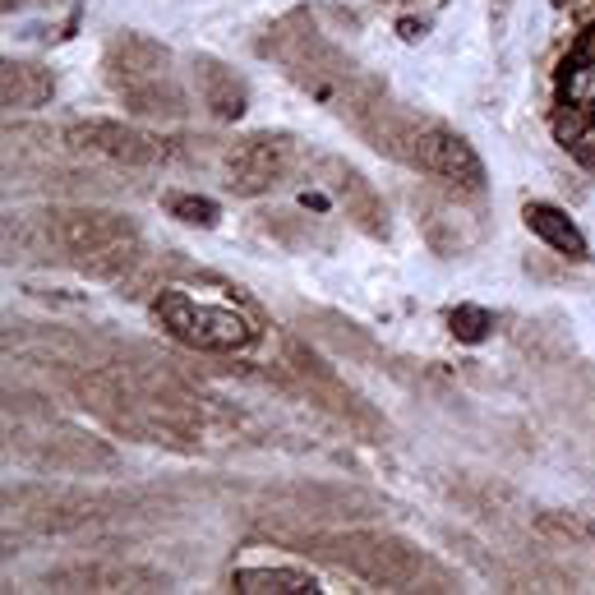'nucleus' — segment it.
<instances>
[{"mask_svg": "<svg viewBox=\"0 0 595 595\" xmlns=\"http://www.w3.org/2000/svg\"><path fill=\"white\" fill-rule=\"evenodd\" d=\"M199 84H203V102H208V111H213L217 120H240L245 116V84L236 79V70H227L222 60L203 56L199 60Z\"/></svg>", "mask_w": 595, "mask_h": 595, "instance_id": "9", "label": "nucleus"}, {"mask_svg": "<svg viewBox=\"0 0 595 595\" xmlns=\"http://www.w3.org/2000/svg\"><path fill=\"white\" fill-rule=\"evenodd\" d=\"M577 56H582V60H595V24L582 33V42H577Z\"/></svg>", "mask_w": 595, "mask_h": 595, "instance_id": "17", "label": "nucleus"}, {"mask_svg": "<svg viewBox=\"0 0 595 595\" xmlns=\"http://www.w3.org/2000/svg\"><path fill=\"white\" fill-rule=\"evenodd\" d=\"M171 213H176L180 222H190V227H217L222 208H217L213 199H199V194H180V199H171Z\"/></svg>", "mask_w": 595, "mask_h": 595, "instance_id": "15", "label": "nucleus"}, {"mask_svg": "<svg viewBox=\"0 0 595 595\" xmlns=\"http://www.w3.org/2000/svg\"><path fill=\"white\" fill-rule=\"evenodd\" d=\"M153 314L171 337L199 346V351H240L254 342V328L245 314L222 310V305H194L185 291H162L153 300Z\"/></svg>", "mask_w": 595, "mask_h": 595, "instance_id": "1", "label": "nucleus"}, {"mask_svg": "<svg viewBox=\"0 0 595 595\" xmlns=\"http://www.w3.org/2000/svg\"><path fill=\"white\" fill-rule=\"evenodd\" d=\"M167 60L171 51L153 37H139V33H125L111 47V84L120 93H134V88L153 84V79H167Z\"/></svg>", "mask_w": 595, "mask_h": 595, "instance_id": "6", "label": "nucleus"}, {"mask_svg": "<svg viewBox=\"0 0 595 595\" xmlns=\"http://www.w3.org/2000/svg\"><path fill=\"white\" fill-rule=\"evenodd\" d=\"M0 93H5V107L10 111H37L56 93L51 74L42 65H28V60H5V79H0Z\"/></svg>", "mask_w": 595, "mask_h": 595, "instance_id": "10", "label": "nucleus"}, {"mask_svg": "<svg viewBox=\"0 0 595 595\" xmlns=\"http://www.w3.org/2000/svg\"><path fill=\"white\" fill-rule=\"evenodd\" d=\"M42 236L47 245L65 250L79 268L93 263L97 254L116 250V245H130L134 240V227L125 217H111V213H88V208H60V213H47L42 222Z\"/></svg>", "mask_w": 595, "mask_h": 595, "instance_id": "2", "label": "nucleus"}, {"mask_svg": "<svg viewBox=\"0 0 595 595\" xmlns=\"http://www.w3.org/2000/svg\"><path fill=\"white\" fill-rule=\"evenodd\" d=\"M125 102H130L134 111H143V116H180V111H185V97H180L171 84H162V79L125 93Z\"/></svg>", "mask_w": 595, "mask_h": 595, "instance_id": "13", "label": "nucleus"}, {"mask_svg": "<svg viewBox=\"0 0 595 595\" xmlns=\"http://www.w3.org/2000/svg\"><path fill=\"white\" fill-rule=\"evenodd\" d=\"M51 582L60 591H148L157 577L130 572V568H70V572H56Z\"/></svg>", "mask_w": 595, "mask_h": 595, "instance_id": "11", "label": "nucleus"}, {"mask_svg": "<svg viewBox=\"0 0 595 595\" xmlns=\"http://www.w3.org/2000/svg\"><path fill=\"white\" fill-rule=\"evenodd\" d=\"M342 545V554L337 559L351 563L356 572H365L369 582H406L411 577V568H416V559L406 554V545H397V540H383V536H346L337 540Z\"/></svg>", "mask_w": 595, "mask_h": 595, "instance_id": "7", "label": "nucleus"}, {"mask_svg": "<svg viewBox=\"0 0 595 595\" xmlns=\"http://www.w3.org/2000/svg\"><path fill=\"white\" fill-rule=\"evenodd\" d=\"M563 93H568V102H577V107H591L595 102V60H586V65L563 74Z\"/></svg>", "mask_w": 595, "mask_h": 595, "instance_id": "16", "label": "nucleus"}, {"mask_svg": "<svg viewBox=\"0 0 595 595\" xmlns=\"http://www.w3.org/2000/svg\"><path fill=\"white\" fill-rule=\"evenodd\" d=\"M402 37H406V42H420V37H425V24H416V19H402Z\"/></svg>", "mask_w": 595, "mask_h": 595, "instance_id": "18", "label": "nucleus"}, {"mask_svg": "<svg viewBox=\"0 0 595 595\" xmlns=\"http://www.w3.org/2000/svg\"><path fill=\"white\" fill-rule=\"evenodd\" d=\"M448 323H453V337H457V342H466V346L485 342V337L494 333V314L480 310V305H457Z\"/></svg>", "mask_w": 595, "mask_h": 595, "instance_id": "14", "label": "nucleus"}, {"mask_svg": "<svg viewBox=\"0 0 595 595\" xmlns=\"http://www.w3.org/2000/svg\"><path fill=\"white\" fill-rule=\"evenodd\" d=\"M416 162L439 180H453L462 190L480 194L485 190V162L476 157V148L453 130H425L416 134Z\"/></svg>", "mask_w": 595, "mask_h": 595, "instance_id": "4", "label": "nucleus"}, {"mask_svg": "<svg viewBox=\"0 0 595 595\" xmlns=\"http://www.w3.org/2000/svg\"><path fill=\"white\" fill-rule=\"evenodd\" d=\"M236 591L240 595H314L319 582L310 572H296V568H240Z\"/></svg>", "mask_w": 595, "mask_h": 595, "instance_id": "12", "label": "nucleus"}, {"mask_svg": "<svg viewBox=\"0 0 595 595\" xmlns=\"http://www.w3.org/2000/svg\"><path fill=\"white\" fill-rule=\"evenodd\" d=\"M65 139L84 153H102L111 162H125V167H153L162 162V143H153L134 125H120V120H74Z\"/></svg>", "mask_w": 595, "mask_h": 595, "instance_id": "3", "label": "nucleus"}, {"mask_svg": "<svg viewBox=\"0 0 595 595\" xmlns=\"http://www.w3.org/2000/svg\"><path fill=\"white\" fill-rule=\"evenodd\" d=\"M300 203H305V208H314V213H323V208H328V199H323V194H305Z\"/></svg>", "mask_w": 595, "mask_h": 595, "instance_id": "19", "label": "nucleus"}, {"mask_svg": "<svg viewBox=\"0 0 595 595\" xmlns=\"http://www.w3.org/2000/svg\"><path fill=\"white\" fill-rule=\"evenodd\" d=\"M286 162H291V143L254 134L227 153V185L236 194H263L286 171Z\"/></svg>", "mask_w": 595, "mask_h": 595, "instance_id": "5", "label": "nucleus"}, {"mask_svg": "<svg viewBox=\"0 0 595 595\" xmlns=\"http://www.w3.org/2000/svg\"><path fill=\"white\" fill-rule=\"evenodd\" d=\"M522 217H526V227L536 231L549 250H559L563 259H586V236L577 231V222H572L563 208H549V203H526Z\"/></svg>", "mask_w": 595, "mask_h": 595, "instance_id": "8", "label": "nucleus"}]
</instances>
